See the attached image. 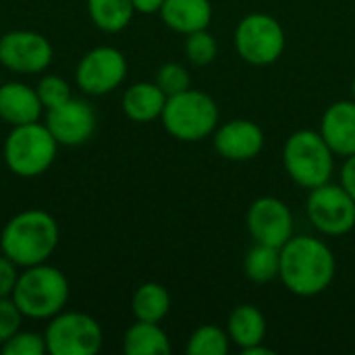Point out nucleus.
<instances>
[{
	"mask_svg": "<svg viewBox=\"0 0 355 355\" xmlns=\"http://www.w3.org/2000/svg\"><path fill=\"white\" fill-rule=\"evenodd\" d=\"M337 275L333 250L316 237H291L281 248L283 285L297 297H316L324 293Z\"/></svg>",
	"mask_w": 355,
	"mask_h": 355,
	"instance_id": "f257e3e1",
	"label": "nucleus"
},
{
	"mask_svg": "<svg viewBox=\"0 0 355 355\" xmlns=\"http://www.w3.org/2000/svg\"><path fill=\"white\" fill-rule=\"evenodd\" d=\"M58 245V223L44 210H25L12 216L0 235V248L17 266L44 264Z\"/></svg>",
	"mask_w": 355,
	"mask_h": 355,
	"instance_id": "f03ea898",
	"label": "nucleus"
},
{
	"mask_svg": "<svg viewBox=\"0 0 355 355\" xmlns=\"http://www.w3.org/2000/svg\"><path fill=\"white\" fill-rule=\"evenodd\" d=\"M10 297L23 316L46 320L62 312V308L67 306L69 281L58 268L48 266L46 262L35 264L19 272Z\"/></svg>",
	"mask_w": 355,
	"mask_h": 355,
	"instance_id": "7ed1b4c3",
	"label": "nucleus"
},
{
	"mask_svg": "<svg viewBox=\"0 0 355 355\" xmlns=\"http://www.w3.org/2000/svg\"><path fill=\"white\" fill-rule=\"evenodd\" d=\"M283 166L293 183L304 189H314L331 181L335 152L320 131L300 129L283 146Z\"/></svg>",
	"mask_w": 355,
	"mask_h": 355,
	"instance_id": "20e7f679",
	"label": "nucleus"
},
{
	"mask_svg": "<svg viewBox=\"0 0 355 355\" xmlns=\"http://www.w3.org/2000/svg\"><path fill=\"white\" fill-rule=\"evenodd\" d=\"M218 106L212 96L200 89H185L166 98L162 125L179 141H202L218 127Z\"/></svg>",
	"mask_w": 355,
	"mask_h": 355,
	"instance_id": "39448f33",
	"label": "nucleus"
},
{
	"mask_svg": "<svg viewBox=\"0 0 355 355\" xmlns=\"http://www.w3.org/2000/svg\"><path fill=\"white\" fill-rule=\"evenodd\" d=\"M58 152V141L42 123L17 125L4 139V162L10 173L23 179L44 175Z\"/></svg>",
	"mask_w": 355,
	"mask_h": 355,
	"instance_id": "423d86ee",
	"label": "nucleus"
},
{
	"mask_svg": "<svg viewBox=\"0 0 355 355\" xmlns=\"http://www.w3.org/2000/svg\"><path fill=\"white\" fill-rule=\"evenodd\" d=\"M233 42L241 60L254 67L275 64L287 46L283 25L266 12H252L243 17L235 29Z\"/></svg>",
	"mask_w": 355,
	"mask_h": 355,
	"instance_id": "0eeeda50",
	"label": "nucleus"
},
{
	"mask_svg": "<svg viewBox=\"0 0 355 355\" xmlns=\"http://www.w3.org/2000/svg\"><path fill=\"white\" fill-rule=\"evenodd\" d=\"M46 349L52 355H94L102 347V329L89 314L58 312L50 318L46 333Z\"/></svg>",
	"mask_w": 355,
	"mask_h": 355,
	"instance_id": "6e6552de",
	"label": "nucleus"
},
{
	"mask_svg": "<svg viewBox=\"0 0 355 355\" xmlns=\"http://www.w3.org/2000/svg\"><path fill=\"white\" fill-rule=\"evenodd\" d=\"M308 218L327 237H341L355 229V200L339 183H324L310 189L306 202Z\"/></svg>",
	"mask_w": 355,
	"mask_h": 355,
	"instance_id": "1a4fd4ad",
	"label": "nucleus"
},
{
	"mask_svg": "<svg viewBox=\"0 0 355 355\" xmlns=\"http://www.w3.org/2000/svg\"><path fill=\"white\" fill-rule=\"evenodd\" d=\"M127 77V58L112 46L92 48L81 56L75 79L77 85L89 96H106L116 89Z\"/></svg>",
	"mask_w": 355,
	"mask_h": 355,
	"instance_id": "9d476101",
	"label": "nucleus"
},
{
	"mask_svg": "<svg viewBox=\"0 0 355 355\" xmlns=\"http://www.w3.org/2000/svg\"><path fill=\"white\" fill-rule=\"evenodd\" d=\"M52 58V44L37 31L17 29L0 37V64L8 71L21 75L42 73L50 67Z\"/></svg>",
	"mask_w": 355,
	"mask_h": 355,
	"instance_id": "9b49d317",
	"label": "nucleus"
},
{
	"mask_svg": "<svg viewBox=\"0 0 355 355\" xmlns=\"http://www.w3.org/2000/svg\"><path fill=\"white\" fill-rule=\"evenodd\" d=\"M245 223L256 243L281 250L293 237V214L289 206L275 196L254 200L248 210Z\"/></svg>",
	"mask_w": 355,
	"mask_h": 355,
	"instance_id": "f8f14e48",
	"label": "nucleus"
},
{
	"mask_svg": "<svg viewBox=\"0 0 355 355\" xmlns=\"http://www.w3.org/2000/svg\"><path fill=\"white\" fill-rule=\"evenodd\" d=\"M46 127L58 141V146H81L96 131V112L94 108L77 98H71L46 114Z\"/></svg>",
	"mask_w": 355,
	"mask_h": 355,
	"instance_id": "ddd939ff",
	"label": "nucleus"
},
{
	"mask_svg": "<svg viewBox=\"0 0 355 355\" xmlns=\"http://www.w3.org/2000/svg\"><path fill=\"white\" fill-rule=\"evenodd\" d=\"M264 148V131L248 119H233L214 131V150L231 162L254 160Z\"/></svg>",
	"mask_w": 355,
	"mask_h": 355,
	"instance_id": "4468645a",
	"label": "nucleus"
},
{
	"mask_svg": "<svg viewBox=\"0 0 355 355\" xmlns=\"http://www.w3.org/2000/svg\"><path fill=\"white\" fill-rule=\"evenodd\" d=\"M320 133L335 156L355 154V100H339L331 104L320 121Z\"/></svg>",
	"mask_w": 355,
	"mask_h": 355,
	"instance_id": "2eb2a0df",
	"label": "nucleus"
},
{
	"mask_svg": "<svg viewBox=\"0 0 355 355\" xmlns=\"http://www.w3.org/2000/svg\"><path fill=\"white\" fill-rule=\"evenodd\" d=\"M44 106L33 87L21 81H8L0 85V119L10 127L35 123Z\"/></svg>",
	"mask_w": 355,
	"mask_h": 355,
	"instance_id": "dca6fc26",
	"label": "nucleus"
},
{
	"mask_svg": "<svg viewBox=\"0 0 355 355\" xmlns=\"http://www.w3.org/2000/svg\"><path fill=\"white\" fill-rule=\"evenodd\" d=\"M160 17L168 29L189 35L208 29L212 21V4L210 0H164Z\"/></svg>",
	"mask_w": 355,
	"mask_h": 355,
	"instance_id": "f3484780",
	"label": "nucleus"
},
{
	"mask_svg": "<svg viewBox=\"0 0 355 355\" xmlns=\"http://www.w3.org/2000/svg\"><path fill=\"white\" fill-rule=\"evenodd\" d=\"M164 104H166V94L156 85V81L133 83L129 89H125L121 100L123 112L135 123H150L160 119Z\"/></svg>",
	"mask_w": 355,
	"mask_h": 355,
	"instance_id": "a211bd4d",
	"label": "nucleus"
},
{
	"mask_svg": "<svg viewBox=\"0 0 355 355\" xmlns=\"http://www.w3.org/2000/svg\"><path fill=\"white\" fill-rule=\"evenodd\" d=\"M227 333L233 345H237L241 352L256 347L264 341L266 337V318L264 314L252 306V304H243L237 306L227 322Z\"/></svg>",
	"mask_w": 355,
	"mask_h": 355,
	"instance_id": "6ab92c4d",
	"label": "nucleus"
},
{
	"mask_svg": "<svg viewBox=\"0 0 355 355\" xmlns=\"http://www.w3.org/2000/svg\"><path fill=\"white\" fill-rule=\"evenodd\" d=\"M123 352L127 355H166L171 354V341L158 322L137 320L123 337Z\"/></svg>",
	"mask_w": 355,
	"mask_h": 355,
	"instance_id": "aec40b11",
	"label": "nucleus"
},
{
	"mask_svg": "<svg viewBox=\"0 0 355 355\" xmlns=\"http://www.w3.org/2000/svg\"><path fill=\"white\" fill-rule=\"evenodd\" d=\"M171 310V295L160 283H144L131 297V312L137 320L160 322Z\"/></svg>",
	"mask_w": 355,
	"mask_h": 355,
	"instance_id": "412c9836",
	"label": "nucleus"
},
{
	"mask_svg": "<svg viewBox=\"0 0 355 355\" xmlns=\"http://www.w3.org/2000/svg\"><path fill=\"white\" fill-rule=\"evenodd\" d=\"M87 12L98 29L119 33L131 23L135 8L133 0H87Z\"/></svg>",
	"mask_w": 355,
	"mask_h": 355,
	"instance_id": "4be33fe9",
	"label": "nucleus"
},
{
	"mask_svg": "<svg viewBox=\"0 0 355 355\" xmlns=\"http://www.w3.org/2000/svg\"><path fill=\"white\" fill-rule=\"evenodd\" d=\"M243 272L252 283L264 285L279 279L281 272V250L264 243H256L248 250L243 260Z\"/></svg>",
	"mask_w": 355,
	"mask_h": 355,
	"instance_id": "5701e85b",
	"label": "nucleus"
},
{
	"mask_svg": "<svg viewBox=\"0 0 355 355\" xmlns=\"http://www.w3.org/2000/svg\"><path fill=\"white\" fill-rule=\"evenodd\" d=\"M231 347L229 333L216 324H204L196 329L187 341L189 355H227Z\"/></svg>",
	"mask_w": 355,
	"mask_h": 355,
	"instance_id": "b1692460",
	"label": "nucleus"
},
{
	"mask_svg": "<svg viewBox=\"0 0 355 355\" xmlns=\"http://www.w3.org/2000/svg\"><path fill=\"white\" fill-rule=\"evenodd\" d=\"M216 54H218V44H216V37L208 29H200V31L185 35V56L196 67L210 64L216 58Z\"/></svg>",
	"mask_w": 355,
	"mask_h": 355,
	"instance_id": "393cba45",
	"label": "nucleus"
},
{
	"mask_svg": "<svg viewBox=\"0 0 355 355\" xmlns=\"http://www.w3.org/2000/svg\"><path fill=\"white\" fill-rule=\"evenodd\" d=\"M156 85L166 94V98L177 96L191 87V77L187 69L179 62H166L156 73Z\"/></svg>",
	"mask_w": 355,
	"mask_h": 355,
	"instance_id": "a878e982",
	"label": "nucleus"
},
{
	"mask_svg": "<svg viewBox=\"0 0 355 355\" xmlns=\"http://www.w3.org/2000/svg\"><path fill=\"white\" fill-rule=\"evenodd\" d=\"M35 92H37L40 102H42V106L46 110H50V108H54V106H58V104H62V102H67V100L73 98L69 83L62 77H58V75H46V77H42L40 83H37V87H35Z\"/></svg>",
	"mask_w": 355,
	"mask_h": 355,
	"instance_id": "bb28decb",
	"label": "nucleus"
},
{
	"mask_svg": "<svg viewBox=\"0 0 355 355\" xmlns=\"http://www.w3.org/2000/svg\"><path fill=\"white\" fill-rule=\"evenodd\" d=\"M4 355H44L46 349V339L37 333H21L17 331L6 343L0 345Z\"/></svg>",
	"mask_w": 355,
	"mask_h": 355,
	"instance_id": "cd10ccee",
	"label": "nucleus"
},
{
	"mask_svg": "<svg viewBox=\"0 0 355 355\" xmlns=\"http://www.w3.org/2000/svg\"><path fill=\"white\" fill-rule=\"evenodd\" d=\"M21 310L12 297H0V345L6 343L17 331H21Z\"/></svg>",
	"mask_w": 355,
	"mask_h": 355,
	"instance_id": "c85d7f7f",
	"label": "nucleus"
},
{
	"mask_svg": "<svg viewBox=\"0 0 355 355\" xmlns=\"http://www.w3.org/2000/svg\"><path fill=\"white\" fill-rule=\"evenodd\" d=\"M19 266L6 258L4 254L0 256V297H10L12 295V289L17 285V279H19Z\"/></svg>",
	"mask_w": 355,
	"mask_h": 355,
	"instance_id": "c756f323",
	"label": "nucleus"
},
{
	"mask_svg": "<svg viewBox=\"0 0 355 355\" xmlns=\"http://www.w3.org/2000/svg\"><path fill=\"white\" fill-rule=\"evenodd\" d=\"M341 185L345 187V191L355 200V154L347 156L343 166H341Z\"/></svg>",
	"mask_w": 355,
	"mask_h": 355,
	"instance_id": "7c9ffc66",
	"label": "nucleus"
},
{
	"mask_svg": "<svg viewBox=\"0 0 355 355\" xmlns=\"http://www.w3.org/2000/svg\"><path fill=\"white\" fill-rule=\"evenodd\" d=\"M164 0H133V8L135 12H141V15H154V12H160Z\"/></svg>",
	"mask_w": 355,
	"mask_h": 355,
	"instance_id": "2f4dec72",
	"label": "nucleus"
},
{
	"mask_svg": "<svg viewBox=\"0 0 355 355\" xmlns=\"http://www.w3.org/2000/svg\"><path fill=\"white\" fill-rule=\"evenodd\" d=\"M243 354L245 355H272V352H270L268 347H262V343H260V345H256V347H250V349H245Z\"/></svg>",
	"mask_w": 355,
	"mask_h": 355,
	"instance_id": "473e14b6",
	"label": "nucleus"
},
{
	"mask_svg": "<svg viewBox=\"0 0 355 355\" xmlns=\"http://www.w3.org/2000/svg\"><path fill=\"white\" fill-rule=\"evenodd\" d=\"M352 100H355V79L354 83H352Z\"/></svg>",
	"mask_w": 355,
	"mask_h": 355,
	"instance_id": "72a5a7b5",
	"label": "nucleus"
},
{
	"mask_svg": "<svg viewBox=\"0 0 355 355\" xmlns=\"http://www.w3.org/2000/svg\"><path fill=\"white\" fill-rule=\"evenodd\" d=\"M0 37H2V35H0Z\"/></svg>",
	"mask_w": 355,
	"mask_h": 355,
	"instance_id": "f704fd0d",
	"label": "nucleus"
}]
</instances>
